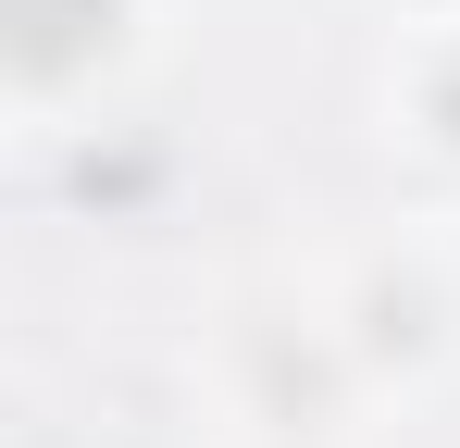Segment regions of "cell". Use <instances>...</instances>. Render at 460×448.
I'll use <instances>...</instances> for the list:
<instances>
[{
	"label": "cell",
	"instance_id": "1",
	"mask_svg": "<svg viewBox=\"0 0 460 448\" xmlns=\"http://www.w3.org/2000/svg\"><path fill=\"white\" fill-rule=\"evenodd\" d=\"M112 13L125 0H0V25H13V63L25 75H75L100 38H112Z\"/></svg>",
	"mask_w": 460,
	"mask_h": 448
},
{
	"label": "cell",
	"instance_id": "2",
	"mask_svg": "<svg viewBox=\"0 0 460 448\" xmlns=\"http://www.w3.org/2000/svg\"><path fill=\"white\" fill-rule=\"evenodd\" d=\"M448 112H460V87H448Z\"/></svg>",
	"mask_w": 460,
	"mask_h": 448
}]
</instances>
